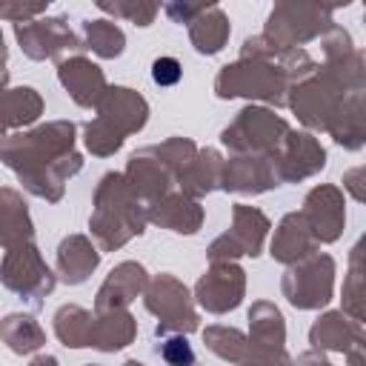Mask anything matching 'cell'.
I'll use <instances>...</instances> for the list:
<instances>
[{
  "label": "cell",
  "instance_id": "obj_1",
  "mask_svg": "<svg viewBox=\"0 0 366 366\" xmlns=\"http://www.w3.org/2000/svg\"><path fill=\"white\" fill-rule=\"evenodd\" d=\"M163 357H166V363H172V366H189V363L194 360V352H192V346H189L183 337H172V340H166V346H163Z\"/></svg>",
  "mask_w": 366,
  "mask_h": 366
},
{
  "label": "cell",
  "instance_id": "obj_2",
  "mask_svg": "<svg viewBox=\"0 0 366 366\" xmlns=\"http://www.w3.org/2000/svg\"><path fill=\"white\" fill-rule=\"evenodd\" d=\"M152 77H154V83H160V86H174V83L180 80V63H177L174 57H160V60H154V66H152Z\"/></svg>",
  "mask_w": 366,
  "mask_h": 366
}]
</instances>
